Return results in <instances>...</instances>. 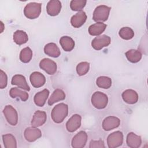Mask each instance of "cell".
I'll use <instances>...</instances> for the list:
<instances>
[{
  "instance_id": "6da1fadb",
  "label": "cell",
  "mask_w": 148,
  "mask_h": 148,
  "mask_svg": "<svg viewBox=\"0 0 148 148\" xmlns=\"http://www.w3.org/2000/svg\"><path fill=\"white\" fill-rule=\"evenodd\" d=\"M68 113V106L64 103H60L56 105L52 109L51 116L53 121L61 123L66 118Z\"/></svg>"
},
{
  "instance_id": "7a4b0ae2",
  "label": "cell",
  "mask_w": 148,
  "mask_h": 148,
  "mask_svg": "<svg viewBox=\"0 0 148 148\" xmlns=\"http://www.w3.org/2000/svg\"><path fill=\"white\" fill-rule=\"evenodd\" d=\"M42 4L37 2H30L26 5L24 9V14L29 19H35L39 17L41 13Z\"/></svg>"
},
{
  "instance_id": "3957f363",
  "label": "cell",
  "mask_w": 148,
  "mask_h": 148,
  "mask_svg": "<svg viewBox=\"0 0 148 148\" xmlns=\"http://www.w3.org/2000/svg\"><path fill=\"white\" fill-rule=\"evenodd\" d=\"M111 8L106 5H99L93 12L92 19L94 21L102 23L108 20Z\"/></svg>"
},
{
  "instance_id": "277c9868",
  "label": "cell",
  "mask_w": 148,
  "mask_h": 148,
  "mask_svg": "<svg viewBox=\"0 0 148 148\" xmlns=\"http://www.w3.org/2000/svg\"><path fill=\"white\" fill-rule=\"evenodd\" d=\"M91 101L94 108L98 109H103L108 105V97L101 91H96L92 95Z\"/></svg>"
},
{
  "instance_id": "5b68a950",
  "label": "cell",
  "mask_w": 148,
  "mask_h": 148,
  "mask_svg": "<svg viewBox=\"0 0 148 148\" xmlns=\"http://www.w3.org/2000/svg\"><path fill=\"white\" fill-rule=\"evenodd\" d=\"M123 143V134L117 131L109 134L107 138V144L109 148H116L122 145Z\"/></svg>"
},
{
  "instance_id": "8992f818",
  "label": "cell",
  "mask_w": 148,
  "mask_h": 148,
  "mask_svg": "<svg viewBox=\"0 0 148 148\" xmlns=\"http://www.w3.org/2000/svg\"><path fill=\"white\" fill-rule=\"evenodd\" d=\"M3 113L9 124L13 126L17 124L18 114L16 110L12 105H6L3 110Z\"/></svg>"
},
{
  "instance_id": "52a82bcc",
  "label": "cell",
  "mask_w": 148,
  "mask_h": 148,
  "mask_svg": "<svg viewBox=\"0 0 148 148\" xmlns=\"http://www.w3.org/2000/svg\"><path fill=\"white\" fill-rule=\"evenodd\" d=\"M111 42L110 36L102 35L95 37L91 42L92 47L96 50H99L105 47H107Z\"/></svg>"
},
{
  "instance_id": "ba28073f",
  "label": "cell",
  "mask_w": 148,
  "mask_h": 148,
  "mask_svg": "<svg viewBox=\"0 0 148 148\" xmlns=\"http://www.w3.org/2000/svg\"><path fill=\"white\" fill-rule=\"evenodd\" d=\"M87 134L84 131H81L76 134L72 138L71 145L73 148L84 147L87 141Z\"/></svg>"
},
{
  "instance_id": "9c48e42d",
  "label": "cell",
  "mask_w": 148,
  "mask_h": 148,
  "mask_svg": "<svg viewBox=\"0 0 148 148\" xmlns=\"http://www.w3.org/2000/svg\"><path fill=\"white\" fill-rule=\"evenodd\" d=\"M24 136L28 142H32L41 137L42 132L37 127L32 126L28 127L25 130Z\"/></svg>"
},
{
  "instance_id": "30bf717a",
  "label": "cell",
  "mask_w": 148,
  "mask_h": 148,
  "mask_svg": "<svg viewBox=\"0 0 148 148\" xmlns=\"http://www.w3.org/2000/svg\"><path fill=\"white\" fill-rule=\"evenodd\" d=\"M40 68L49 75H54L57 71V64L49 58H43L39 63Z\"/></svg>"
},
{
  "instance_id": "8fae6325",
  "label": "cell",
  "mask_w": 148,
  "mask_h": 148,
  "mask_svg": "<svg viewBox=\"0 0 148 148\" xmlns=\"http://www.w3.org/2000/svg\"><path fill=\"white\" fill-rule=\"evenodd\" d=\"M82 117L80 115L73 114L66 122V128L69 132H73L80 128L81 125Z\"/></svg>"
},
{
  "instance_id": "7c38bea8",
  "label": "cell",
  "mask_w": 148,
  "mask_h": 148,
  "mask_svg": "<svg viewBox=\"0 0 148 148\" xmlns=\"http://www.w3.org/2000/svg\"><path fill=\"white\" fill-rule=\"evenodd\" d=\"M120 124V120L115 116H108L102 122V128L105 131H110L117 128Z\"/></svg>"
},
{
  "instance_id": "4fadbf2b",
  "label": "cell",
  "mask_w": 148,
  "mask_h": 148,
  "mask_svg": "<svg viewBox=\"0 0 148 148\" xmlns=\"http://www.w3.org/2000/svg\"><path fill=\"white\" fill-rule=\"evenodd\" d=\"M47 120V115L45 112L41 110L36 111L33 116L31 124L33 127H38L43 125Z\"/></svg>"
},
{
  "instance_id": "5bb4252c",
  "label": "cell",
  "mask_w": 148,
  "mask_h": 148,
  "mask_svg": "<svg viewBox=\"0 0 148 148\" xmlns=\"http://www.w3.org/2000/svg\"><path fill=\"white\" fill-rule=\"evenodd\" d=\"M29 80L32 86L35 88L42 87L46 83L45 76L39 72H32L29 76Z\"/></svg>"
},
{
  "instance_id": "9a60e30c",
  "label": "cell",
  "mask_w": 148,
  "mask_h": 148,
  "mask_svg": "<svg viewBox=\"0 0 148 148\" xmlns=\"http://www.w3.org/2000/svg\"><path fill=\"white\" fill-rule=\"evenodd\" d=\"M87 20V15L86 13L83 11H79L75 15H73L71 19V25L75 28H79L82 27Z\"/></svg>"
},
{
  "instance_id": "2e32d148",
  "label": "cell",
  "mask_w": 148,
  "mask_h": 148,
  "mask_svg": "<svg viewBox=\"0 0 148 148\" xmlns=\"http://www.w3.org/2000/svg\"><path fill=\"white\" fill-rule=\"evenodd\" d=\"M61 9V3L58 0H51L48 2L46 6L47 14L51 16L58 15Z\"/></svg>"
},
{
  "instance_id": "e0dca14e",
  "label": "cell",
  "mask_w": 148,
  "mask_h": 148,
  "mask_svg": "<svg viewBox=\"0 0 148 148\" xmlns=\"http://www.w3.org/2000/svg\"><path fill=\"white\" fill-rule=\"evenodd\" d=\"M122 98L127 103L134 104L138 100V94L135 90L128 89L122 93Z\"/></svg>"
},
{
  "instance_id": "ac0fdd59",
  "label": "cell",
  "mask_w": 148,
  "mask_h": 148,
  "mask_svg": "<svg viewBox=\"0 0 148 148\" xmlns=\"http://www.w3.org/2000/svg\"><path fill=\"white\" fill-rule=\"evenodd\" d=\"M11 83L13 85H16L19 88L25 90L26 91H29L30 88L26 81L25 77L20 74L15 75L13 76L11 81Z\"/></svg>"
},
{
  "instance_id": "d6986e66",
  "label": "cell",
  "mask_w": 148,
  "mask_h": 148,
  "mask_svg": "<svg viewBox=\"0 0 148 148\" xmlns=\"http://www.w3.org/2000/svg\"><path fill=\"white\" fill-rule=\"evenodd\" d=\"M126 142L128 147L131 148H138L142 144L141 137L134 132H129L127 136Z\"/></svg>"
},
{
  "instance_id": "ffe728a7",
  "label": "cell",
  "mask_w": 148,
  "mask_h": 148,
  "mask_svg": "<svg viewBox=\"0 0 148 148\" xmlns=\"http://www.w3.org/2000/svg\"><path fill=\"white\" fill-rule=\"evenodd\" d=\"M49 95V91L47 89H44L37 92L34 98L35 104L40 107H42L45 104Z\"/></svg>"
},
{
  "instance_id": "44dd1931",
  "label": "cell",
  "mask_w": 148,
  "mask_h": 148,
  "mask_svg": "<svg viewBox=\"0 0 148 148\" xmlns=\"http://www.w3.org/2000/svg\"><path fill=\"white\" fill-rule=\"evenodd\" d=\"M44 52L47 56L57 58L61 54V51L58 47L54 43H49L45 45L44 47Z\"/></svg>"
},
{
  "instance_id": "7402d4cb",
  "label": "cell",
  "mask_w": 148,
  "mask_h": 148,
  "mask_svg": "<svg viewBox=\"0 0 148 148\" xmlns=\"http://www.w3.org/2000/svg\"><path fill=\"white\" fill-rule=\"evenodd\" d=\"M65 98V94L61 89L57 88L55 90L52 94L51 95L50 98L48 100L47 103L49 106L53 105L54 103L64 100Z\"/></svg>"
},
{
  "instance_id": "603a6c76",
  "label": "cell",
  "mask_w": 148,
  "mask_h": 148,
  "mask_svg": "<svg viewBox=\"0 0 148 148\" xmlns=\"http://www.w3.org/2000/svg\"><path fill=\"white\" fill-rule=\"evenodd\" d=\"M106 27V24L98 22L89 27L88 32L92 36H99L105 30Z\"/></svg>"
},
{
  "instance_id": "cb8c5ba5",
  "label": "cell",
  "mask_w": 148,
  "mask_h": 148,
  "mask_svg": "<svg viewBox=\"0 0 148 148\" xmlns=\"http://www.w3.org/2000/svg\"><path fill=\"white\" fill-rule=\"evenodd\" d=\"M60 43L65 51H71L75 47V42L73 39L68 36H62L60 39Z\"/></svg>"
},
{
  "instance_id": "d4e9b609",
  "label": "cell",
  "mask_w": 148,
  "mask_h": 148,
  "mask_svg": "<svg viewBox=\"0 0 148 148\" xmlns=\"http://www.w3.org/2000/svg\"><path fill=\"white\" fill-rule=\"evenodd\" d=\"M9 94L12 98H19L22 101H26L29 98L28 92L24 91L17 87L12 88L10 90Z\"/></svg>"
},
{
  "instance_id": "484cf974",
  "label": "cell",
  "mask_w": 148,
  "mask_h": 148,
  "mask_svg": "<svg viewBox=\"0 0 148 148\" xmlns=\"http://www.w3.org/2000/svg\"><path fill=\"white\" fill-rule=\"evenodd\" d=\"M125 55L127 60L132 63H136L139 62L142 57L141 52L139 50L135 49H131L128 50L125 53Z\"/></svg>"
},
{
  "instance_id": "4316f807",
  "label": "cell",
  "mask_w": 148,
  "mask_h": 148,
  "mask_svg": "<svg viewBox=\"0 0 148 148\" xmlns=\"http://www.w3.org/2000/svg\"><path fill=\"white\" fill-rule=\"evenodd\" d=\"M13 40L17 45H21L28 40V36L25 32L22 30H17L13 34Z\"/></svg>"
},
{
  "instance_id": "83f0119b",
  "label": "cell",
  "mask_w": 148,
  "mask_h": 148,
  "mask_svg": "<svg viewBox=\"0 0 148 148\" xmlns=\"http://www.w3.org/2000/svg\"><path fill=\"white\" fill-rule=\"evenodd\" d=\"M2 140L5 148H16L17 142L15 137L11 134L2 135Z\"/></svg>"
},
{
  "instance_id": "f1b7e54d",
  "label": "cell",
  "mask_w": 148,
  "mask_h": 148,
  "mask_svg": "<svg viewBox=\"0 0 148 148\" xmlns=\"http://www.w3.org/2000/svg\"><path fill=\"white\" fill-rule=\"evenodd\" d=\"M96 84L99 88L108 89L112 86V80L107 76H99L96 80Z\"/></svg>"
},
{
  "instance_id": "f546056e",
  "label": "cell",
  "mask_w": 148,
  "mask_h": 148,
  "mask_svg": "<svg viewBox=\"0 0 148 148\" xmlns=\"http://www.w3.org/2000/svg\"><path fill=\"white\" fill-rule=\"evenodd\" d=\"M32 57V51L29 47H27L21 50L20 53V60L23 63L29 62Z\"/></svg>"
},
{
  "instance_id": "4dcf8cb0",
  "label": "cell",
  "mask_w": 148,
  "mask_h": 148,
  "mask_svg": "<svg viewBox=\"0 0 148 148\" xmlns=\"http://www.w3.org/2000/svg\"><path fill=\"white\" fill-rule=\"evenodd\" d=\"M119 36L123 39L130 40L134 36V32L130 27H124L121 28L119 32Z\"/></svg>"
},
{
  "instance_id": "1f68e13d",
  "label": "cell",
  "mask_w": 148,
  "mask_h": 148,
  "mask_svg": "<svg viewBox=\"0 0 148 148\" xmlns=\"http://www.w3.org/2000/svg\"><path fill=\"white\" fill-rule=\"evenodd\" d=\"M87 3L86 0H72L70 2V8L73 11H81Z\"/></svg>"
},
{
  "instance_id": "d6a6232c",
  "label": "cell",
  "mask_w": 148,
  "mask_h": 148,
  "mask_svg": "<svg viewBox=\"0 0 148 148\" xmlns=\"http://www.w3.org/2000/svg\"><path fill=\"white\" fill-rule=\"evenodd\" d=\"M90 64L87 62H82L76 66V72L78 75L83 76L86 75L89 71Z\"/></svg>"
},
{
  "instance_id": "836d02e7",
  "label": "cell",
  "mask_w": 148,
  "mask_h": 148,
  "mask_svg": "<svg viewBox=\"0 0 148 148\" xmlns=\"http://www.w3.org/2000/svg\"><path fill=\"white\" fill-rule=\"evenodd\" d=\"M8 83V77L5 72L2 69L0 71V88L3 89L5 88Z\"/></svg>"
},
{
  "instance_id": "e575fe53",
  "label": "cell",
  "mask_w": 148,
  "mask_h": 148,
  "mask_svg": "<svg viewBox=\"0 0 148 148\" xmlns=\"http://www.w3.org/2000/svg\"><path fill=\"white\" fill-rule=\"evenodd\" d=\"M105 147V146L104 145V142L101 139H99L97 140H92L90 142V148H104Z\"/></svg>"
},
{
  "instance_id": "d590c367",
  "label": "cell",
  "mask_w": 148,
  "mask_h": 148,
  "mask_svg": "<svg viewBox=\"0 0 148 148\" xmlns=\"http://www.w3.org/2000/svg\"><path fill=\"white\" fill-rule=\"evenodd\" d=\"M1 32L2 33V32H3L4 28H5V26H4V25H3V23L2 21H1Z\"/></svg>"
}]
</instances>
